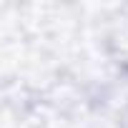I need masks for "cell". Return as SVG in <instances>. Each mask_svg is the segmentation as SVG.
<instances>
[{
  "label": "cell",
  "mask_w": 128,
  "mask_h": 128,
  "mask_svg": "<svg viewBox=\"0 0 128 128\" xmlns=\"http://www.w3.org/2000/svg\"><path fill=\"white\" fill-rule=\"evenodd\" d=\"M120 73L128 78V60H123V63H120Z\"/></svg>",
  "instance_id": "6da1fadb"
}]
</instances>
